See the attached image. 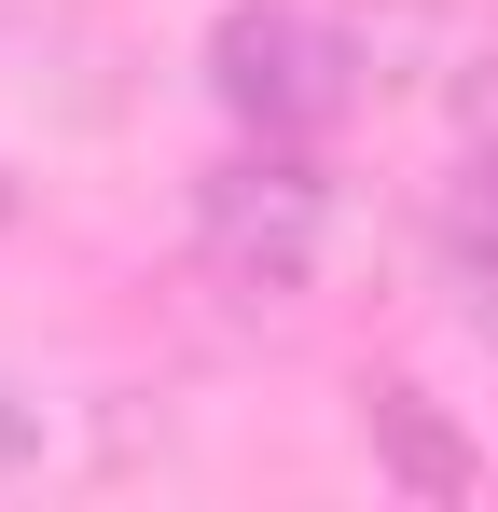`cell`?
Returning <instances> with one entry per match:
<instances>
[{"mask_svg":"<svg viewBox=\"0 0 498 512\" xmlns=\"http://www.w3.org/2000/svg\"><path fill=\"white\" fill-rule=\"evenodd\" d=\"M443 277H457V319L498 346V167H457L443 194Z\"/></svg>","mask_w":498,"mask_h":512,"instance_id":"277c9868","label":"cell"},{"mask_svg":"<svg viewBox=\"0 0 498 512\" xmlns=\"http://www.w3.org/2000/svg\"><path fill=\"white\" fill-rule=\"evenodd\" d=\"M360 443H374V471L415 485V499H471V485H485V457H471V443L443 429V402L402 388V374H388V388H360Z\"/></svg>","mask_w":498,"mask_h":512,"instance_id":"3957f363","label":"cell"},{"mask_svg":"<svg viewBox=\"0 0 498 512\" xmlns=\"http://www.w3.org/2000/svg\"><path fill=\"white\" fill-rule=\"evenodd\" d=\"M0 222H14V180H0Z\"/></svg>","mask_w":498,"mask_h":512,"instance_id":"52a82bcc","label":"cell"},{"mask_svg":"<svg viewBox=\"0 0 498 512\" xmlns=\"http://www.w3.org/2000/svg\"><path fill=\"white\" fill-rule=\"evenodd\" d=\"M28 457H42V416H28V402H0V471H28Z\"/></svg>","mask_w":498,"mask_h":512,"instance_id":"8992f818","label":"cell"},{"mask_svg":"<svg viewBox=\"0 0 498 512\" xmlns=\"http://www.w3.org/2000/svg\"><path fill=\"white\" fill-rule=\"evenodd\" d=\"M457 167H498V56L457 84Z\"/></svg>","mask_w":498,"mask_h":512,"instance_id":"5b68a950","label":"cell"},{"mask_svg":"<svg viewBox=\"0 0 498 512\" xmlns=\"http://www.w3.org/2000/svg\"><path fill=\"white\" fill-rule=\"evenodd\" d=\"M194 250H208L222 291L291 305V291L319 277V250H332V180H319V153H305V139H236L222 167L194 180Z\"/></svg>","mask_w":498,"mask_h":512,"instance_id":"6da1fadb","label":"cell"},{"mask_svg":"<svg viewBox=\"0 0 498 512\" xmlns=\"http://www.w3.org/2000/svg\"><path fill=\"white\" fill-rule=\"evenodd\" d=\"M208 97L249 139H332L360 111V42L332 14H305V0H236L208 28Z\"/></svg>","mask_w":498,"mask_h":512,"instance_id":"7a4b0ae2","label":"cell"}]
</instances>
